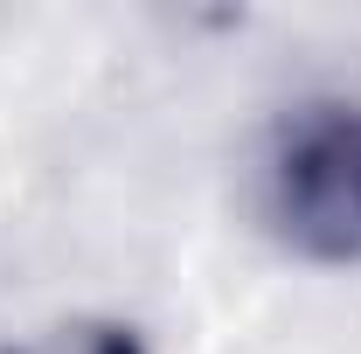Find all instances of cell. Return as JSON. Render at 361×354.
<instances>
[{
    "label": "cell",
    "mask_w": 361,
    "mask_h": 354,
    "mask_svg": "<svg viewBox=\"0 0 361 354\" xmlns=\"http://www.w3.org/2000/svg\"><path fill=\"white\" fill-rule=\"evenodd\" d=\"M0 354H146V341H139V326L111 319V312H63L49 326H28Z\"/></svg>",
    "instance_id": "obj_2"
},
{
    "label": "cell",
    "mask_w": 361,
    "mask_h": 354,
    "mask_svg": "<svg viewBox=\"0 0 361 354\" xmlns=\"http://www.w3.org/2000/svg\"><path fill=\"white\" fill-rule=\"evenodd\" d=\"M257 202L285 250L361 264V97H306L271 126Z\"/></svg>",
    "instance_id": "obj_1"
}]
</instances>
